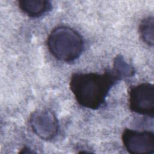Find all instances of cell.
<instances>
[{
    "instance_id": "6da1fadb",
    "label": "cell",
    "mask_w": 154,
    "mask_h": 154,
    "mask_svg": "<svg viewBox=\"0 0 154 154\" xmlns=\"http://www.w3.org/2000/svg\"><path fill=\"white\" fill-rule=\"evenodd\" d=\"M120 79L112 70L103 73H75L69 87L78 103L91 109H97L105 102L111 88Z\"/></svg>"
},
{
    "instance_id": "7a4b0ae2",
    "label": "cell",
    "mask_w": 154,
    "mask_h": 154,
    "mask_svg": "<svg viewBox=\"0 0 154 154\" xmlns=\"http://www.w3.org/2000/svg\"><path fill=\"white\" fill-rule=\"evenodd\" d=\"M47 45L55 58L64 62H72L78 58L84 48L82 36L66 26H59L52 29L48 37Z\"/></svg>"
},
{
    "instance_id": "3957f363",
    "label": "cell",
    "mask_w": 154,
    "mask_h": 154,
    "mask_svg": "<svg viewBox=\"0 0 154 154\" xmlns=\"http://www.w3.org/2000/svg\"><path fill=\"white\" fill-rule=\"evenodd\" d=\"M129 108L132 112L153 117V85L142 83L132 87L129 92Z\"/></svg>"
},
{
    "instance_id": "277c9868",
    "label": "cell",
    "mask_w": 154,
    "mask_h": 154,
    "mask_svg": "<svg viewBox=\"0 0 154 154\" xmlns=\"http://www.w3.org/2000/svg\"><path fill=\"white\" fill-rule=\"evenodd\" d=\"M29 123L34 134L44 140L54 138L59 130L56 116L48 109H39L33 112L29 118Z\"/></svg>"
},
{
    "instance_id": "5b68a950",
    "label": "cell",
    "mask_w": 154,
    "mask_h": 154,
    "mask_svg": "<svg viewBox=\"0 0 154 154\" xmlns=\"http://www.w3.org/2000/svg\"><path fill=\"white\" fill-rule=\"evenodd\" d=\"M122 140L126 150L131 153H153L154 134L152 131H138L126 129Z\"/></svg>"
},
{
    "instance_id": "8992f818",
    "label": "cell",
    "mask_w": 154,
    "mask_h": 154,
    "mask_svg": "<svg viewBox=\"0 0 154 154\" xmlns=\"http://www.w3.org/2000/svg\"><path fill=\"white\" fill-rule=\"evenodd\" d=\"M20 9L31 17H38L51 8V3L46 0H20L18 1Z\"/></svg>"
},
{
    "instance_id": "52a82bcc",
    "label": "cell",
    "mask_w": 154,
    "mask_h": 154,
    "mask_svg": "<svg viewBox=\"0 0 154 154\" xmlns=\"http://www.w3.org/2000/svg\"><path fill=\"white\" fill-rule=\"evenodd\" d=\"M154 21L152 16L143 19L139 25V34L140 38L146 44L150 46H153V28Z\"/></svg>"
},
{
    "instance_id": "ba28073f",
    "label": "cell",
    "mask_w": 154,
    "mask_h": 154,
    "mask_svg": "<svg viewBox=\"0 0 154 154\" xmlns=\"http://www.w3.org/2000/svg\"><path fill=\"white\" fill-rule=\"evenodd\" d=\"M112 70L121 79L133 76L135 73L134 69L129 64L126 63L123 57L118 55L114 60Z\"/></svg>"
}]
</instances>
